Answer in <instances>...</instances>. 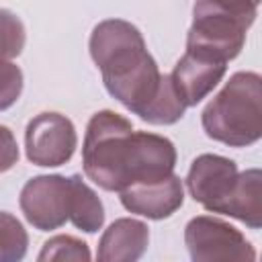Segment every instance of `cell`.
<instances>
[{
	"mask_svg": "<svg viewBox=\"0 0 262 262\" xmlns=\"http://www.w3.org/2000/svg\"><path fill=\"white\" fill-rule=\"evenodd\" d=\"M70 201H72L70 178L51 174V176L31 178L23 186L18 203L27 221L35 229L49 231L70 221Z\"/></svg>",
	"mask_w": 262,
	"mask_h": 262,
	"instance_id": "obj_6",
	"label": "cell"
},
{
	"mask_svg": "<svg viewBox=\"0 0 262 262\" xmlns=\"http://www.w3.org/2000/svg\"><path fill=\"white\" fill-rule=\"evenodd\" d=\"M184 190L178 176L156 182H135L121 190V203L129 213L147 219H166L182 207Z\"/></svg>",
	"mask_w": 262,
	"mask_h": 262,
	"instance_id": "obj_11",
	"label": "cell"
},
{
	"mask_svg": "<svg viewBox=\"0 0 262 262\" xmlns=\"http://www.w3.org/2000/svg\"><path fill=\"white\" fill-rule=\"evenodd\" d=\"M174 166H176V149L170 139L156 133L133 131L127 186L135 182L164 180L170 174H174Z\"/></svg>",
	"mask_w": 262,
	"mask_h": 262,
	"instance_id": "obj_10",
	"label": "cell"
},
{
	"mask_svg": "<svg viewBox=\"0 0 262 262\" xmlns=\"http://www.w3.org/2000/svg\"><path fill=\"white\" fill-rule=\"evenodd\" d=\"M205 133L231 147H246L262 137V78L237 72L203 111Z\"/></svg>",
	"mask_w": 262,
	"mask_h": 262,
	"instance_id": "obj_2",
	"label": "cell"
},
{
	"mask_svg": "<svg viewBox=\"0 0 262 262\" xmlns=\"http://www.w3.org/2000/svg\"><path fill=\"white\" fill-rule=\"evenodd\" d=\"M184 242L194 262L256 260V250L242 231L215 217H194L186 223Z\"/></svg>",
	"mask_w": 262,
	"mask_h": 262,
	"instance_id": "obj_5",
	"label": "cell"
},
{
	"mask_svg": "<svg viewBox=\"0 0 262 262\" xmlns=\"http://www.w3.org/2000/svg\"><path fill=\"white\" fill-rule=\"evenodd\" d=\"M23 92V72L10 59H0V111L10 108Z\"/></svg>",
	"mask_w": 262,
	"mask_h": 262,
	"instance_id": "obj_19",
	"label": "cell"
},
{
	"mask_svg": "<svg viewBox=\"0 0 262 262\" xmlns=\"http://www.w3.org/2000/svg\"><path fill=\"white\" fill-rule=\"evenodd\" d=\"M29 235L23 223L10 215L0 211V262H16L27 254Z\"/></svg>",
	"mask_w": 262,
	"mask_h": 262,
	"instance_id": "obj_16",
	"label": "cell"
},
{
	"mask_svg": "<svg viewBox=\"0 0 262 262\" xmlns=\"http://www.w3.org/2000/svg\"><path fill=\"white\" fill-rule=\"evenodd\" d=\"M70 184H72L70 221L86 233L98 231L104 223V209H102L100 199L78 174L70 176Z\"/></svg>",
	"mask_w": 262,
	"mask_h": 262,
	"instance_id": "obj_14",
	"label": "cell"
},
{
	"mask_svg": "<svg viewBox=\"0 0 262 262\" xmlns=\"http://www.w3.org/2000/svg\"><path fill=\"white\" fill-rule=\"evenodd\" d=\"M221 215H229L250 229L262 225V172L258 168L237 174L235 186L221 207Z\"/></svg>",
	"mask_w": 262,
	"mask_h": 262,
	"instance_id": "obj_13",
	"label": "cell"
},
{
	"mask_svg": "<svg viewBox=\"0 0 262 262\" xmlns=\"http://www.w3.org/2000/svg\"><path fill=\"white\" fill-rule=\"evenodd\" d=\"M18 162V145L12 131L0 125V174L10 170Z\"/></svg>",
	"mask_w": 262,
	"mask_h": 262,
	"instance_id": "obj_20",
	"label": "cell"
},
{
	"mask_svg": "<svg viewBox=\"0 0 262 262\" xmlns=\"http://www.w3.org/2000/svg\"><path fill=\"white\" fill-rule=\"evenodd\" d=\"M260 0H196L186 49L203 51L223 61L239 55Z\"/></svg>",
	"mask_w": 262,
	"mask_h": 262,
	"instance_id": "obj_3",
	"label": "cell"
},
{
	"mask_svg": "<svg viewBox=\"0 0 262 262\" xmlns=\"http://www.w3.org/2000/svg\"><path fill=\"white\" fill-rule=\"evenodd\" d=\"M49 260L88 262L90 250L82 239H76L72 235H55L43 244V250L39 254V262H49Z\"/></svg>",
	"mask_w": 262,
	"mask_h": 262,
	"instance_id": "obj_17",
	"label": "cell"
},
{
	"mask_svg": "<svg viewBox=\"0 0 262 262\" xmlns=\"http://www.w3.org/2000/svg\"><path fill=\"white\" fill-rule=\"evenodd\" d=\"M76 143L78 137L74 123L59 113H41L33 117L25 131L27 158L45 168L70 162L76 151Z\"/></svg>",
	"mask_w": 262,
	"mask_h": 262,
	"instance_id": "obj_7",
	"label": "cell"
},
{
	"mask_svg": "<svg viewBox=\"0 0 262 262\" xmlns=\"http://www.w3.org/2000/svg\"><path fill=\"white\" fill-rule=\"evenodd\" d=\"M25 47V25L23 20L6 10L0 8V59L16 57Z\"/></svg>",
	"mask_w": 262,
	"mask_h": 262,
	"instance_id": "obj_18",
	"label": "cell"
},
{
	"mask_svg": "<svg viewBox=\"0 0 262 262\" xmlns=\"http://www.w3.org/2000/svg\"><path fill=\"white\" fill-rule=\"evenodd\" d=\"M90 55L108 94L141 117L160 90L162 74L139 29L121 18L98 23L90 35Z\"/></svg>",
	"mask_w": 262,
	"mask_h": 262,
	"instance_id": "obj_1",
	"label": "cell"
},
{
	"mask_svg": "<svg viewBox=\"0 0 262 262\" xmlns=\"http://www.w3.org/2000/svg\"><path fill=\"white\" fill-rule=\"evenodd\" d=\"M131 143L133 127L125 117L113 111L92 115L82 145L84 174L100 188L121 192L127 186Z\"/></svg>",
	"mask_w": 262,
	"mask_h": 262,
	"instance_id": "obj_4",
	"label": "cell"
},
{
	"mask_svg": "<svg viewBox=\"0 0 262 262\" xmlns=\"http://www.w3.org/2000/svg\"><path fill=\"white\" fill-rule=\"evenodd\" d=\"M147 225L137 219L123 217L113 221L102 233L96 258L100 262H135L147 250Z\"/></svg>",
	"mask_w": 262,
	"mask_h": 262,
	"instance_id": "obj_12",
	"label": "cell"
},
{
	"mask_svg": "<svg viewBox=\"0 0 262 262\" xmlns=\"http://www.w3.org/2000/svg\"><path fill=\"white\" fill-rule=\"evenodd\" d=\"M237 180V166L229 158L203 154L199 156L186 176L190 196L211 213H221Z\"/></svg>",
	"mask_w": 262,
	"mask_h": 262,
	"instance_id": "obj_8",
	"label": "cell"
},
{
	"mask_svg": "<svg viewBox=\"0 0 262 262\" xmlns=\"http://www.w3.org/2000/svg\"><path fill=\"white\" fill-rule=\"evenodd\" d=\"M184 111H186V104L178 96L170 74H164L156 98L151 100V104L145 108V113L139 119H143L151 125H172L178 119H182Z\"/></svg>",
	"mask_w": 262,
	"mask_h": 262,
	"instance_id": "obj_15",
	"label": "cell"
},
{
	"mask_svg": "<svg viewBox=\"0 0 262 262\" xmlns=\"http://www.w3.org/2000/svg\"><path fill=\"white\" fill-rule=\"evenodd\" d=\"M227 61L217 59L209 53L186 49L180 61L170 74L172 84L186 106L199 104L225 76Z\"/></svg>",
	"mask_w": 262,
	"mask_h": 262,
	"instance_id": "obj_9",
	"label": "cell"
}]
</instances>
